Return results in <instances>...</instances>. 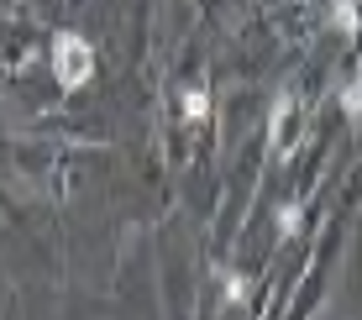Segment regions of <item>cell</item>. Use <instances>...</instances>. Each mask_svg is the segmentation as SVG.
I'll use <instances>...</instances> for the list:
<instances>
[{
    "label": "cell",
    "instance_id": "7a4b0ae2",
    "mask_svg": "<svg viewBox=\"0 0 362 320\" xmlns=\"http://www.w3.org/2000/svg\"><path fill=\"white\" fill-rule=\"evenodd\" d=\"M184 110H189V116L199 121V116H205V110H210V100H205V95H199V90H194V95H189V100H184Z\"/></svg>",
    "mask_w": 362,
    "mask_h": 320
},
{
    "label": "cell",
    "instance_id": "6da1fadb",
    "mask_svg": "<svg viewBox=\"0 0 362 320\" xmlns=\"http://www.w3.org/2000/svg\"><path fill=\"white\" fill-rule=\"evenodd\" d=\"M53 69H58V84H64V90H79V84H90V73H95L90 42H84V37H74V32H64V37L53 42Z\"/></svg>",
    "mask_w": 362,
    "mask_h": 320
}]
</instances>
